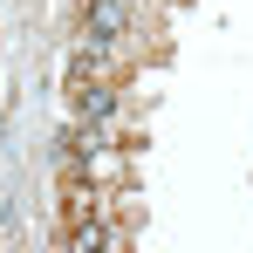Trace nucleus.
<instances>
[{
  "mask_svg": "<svg viewBox=\"0 0 253 253\" xmlns=\"http://www.w3.org/2000/svg\"><path fill=\"white\" fill-rule=\"evenodd\" d=\"M124 21H130V0H89V35H103V42H110Z\"/></svg>",
  "mask_w": 253,
  "mask_h": 253,
  "instance_id": "obj_1",
  "label": "nucleus"
},
{
  "mask_svg": "<svg viewBox=\"0 0 253 253\" xmlns=\"http://www.w3.org/2000/svg\"><path fill=\"white\" fill-rule=\"evenodd\" d=\"M110 110H117V103H110V89H83V117H96V124H103Z\"/></svg>",
  "mask_w": 253,
  "mask_h": 253,
  "instance_id": "obj_2",
  "label": "nucleus"
}]
</instances>
